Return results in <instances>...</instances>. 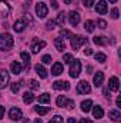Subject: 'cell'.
<instances>
[{
  "label": "cell",
  "instance_id": "bcb514c9",
  "mask_svg": "<svg viewBox=\"0 0 121 123\" xmlns=\"http://www.w3.org/2000/svg\"><path fill=\"white\" fill-rule=\"evenodd\" d=\"M3 116H4V107L0 106V119H3Z\"/></svg>",
  "mask_w": 121,
  "mask_h": 123
},
{
  "label": "cell",
  "instance_id": "f5cc1de1",
  "mask_svg": "<svg viewBox=\"0 0 121 123\" xmlns=\"http://www.w3.org/2000/svg\"><path fill=\"white\" fill-rule=\"evenodd\" d=\"M34 123H43V120H41V119H36V120H34Z\"/></svg>",
  "mask_w": 121,
  "mask_h": 123
},
{
  "label": "cell",
  "instance_id": "c3c4849f",
  "mask_svg": "<svg viewBox=\"0 0 121 123\" xmlns=\"http://www.w3.org/2000/svg\"><path fill=\"white\" fill-rule=\"evenodd\" d=\"M117 107H121V97H117Z\"/></svg>",
  "mask_w": 121,
  "mask_h": 123
},
{
  "label": "cell",
  "instance_id": "d6986e66",
  "mask_svg": "<svg viewBox=\"0 0 121 123\" xmlns=\"http://www.w3.org/2000/svg\"><path fill=\"white\" fill-rule=\"evenodd\" d=\"M91 107H93V102H91L90 99L81 102V110H83L84 113H88V112L91 110Z\"/></svg>",
  "mask_w": 121,
  "mask_h": 123
},
{
  "label": "cell",
  "instance_id": "5bb4252c",
  "mask_svg": "<svg viewBox=\"0 0 121 123\" xmlns=\"http://www.w3.org/2000/svg\"><path fill=\"white\" fill-rule=\"evenodd\" d=\"M61 73H63V63L56 62V63L53 64V67H51V74H53V76H59Z\"/></svg>",
  "mask_w": 121,
  "mask_h": 123
},
{
  "label": "cell",
  "instance_id": "7c38bea8",
  "mask_svg": "<svg viewBox=\"0 0 121 123\" xmlns=\"http://www.w3.org/2000/svg\"><path fill=\"white\" fill-rule=\"evenodd\" d=\"M53 89H56V90H61V89H64V90H70V83H68V82L57 80V82L53 83Z\"/></svg>",
  "mask_w": 121,
  "mask_h": 123
},
{
  "label": "cell",
  "instance_id": "7a4b0ae2",
  "mask_svg": "<svg viewBox=\"0 0 121 123\" xmlns=\"http://www.w3.org/2000/svg\"><path fill=\"white\" fill-rule=\"evenodd\" d=\"M80 72H81V62L78 60V59H77V60H73L70 63V70H68L70 76H71L73 79H76V77H78Z\"/></svg>",
  "mask_w": 121,
  "mask_h": 123
},
{
  "label": "cell",
  "instance_id": "d6a6232c",
  "mask_svg": "<svg viewBox=\"0 0 121 123\" xmlns=\"http://www.w3.org/2000/svg\"><path fill=\"white\" fill-rule=\"evenodd\" d=\"M22 20L26 23V26H27V25H31V23H33V16H31L30 13H26V14L23 16V19H22Z\"/></svg>",
  "mask_w": 121,
  "mask_h": 123
},
{
  "label": "cell",
  "instance_id": "1f68e13d",
  "mask_svg": "<svg viewBox=\"0 0 121 123\" xmlns=\"http://www.w3.org/2000/svg\"><path fill=\"white\" fill-rule=\"evenodd\" d=\"M60 36H61V39H63V37H67V39H70V40H71V37H73V33H71L70 30L61 29V30H60Z\"/></svg>",
  "mask_w": 121,
  "mask_h": 123
},
{
  "label": "cell",
  "instance_id": "9c48e42d",
  "mask_svg": "<svg viewBox=\"0 0 121 123\" xmlns=\"http://www.w3.org/2000/svg\"><path fill=\"white\" fill-rule=\"evenodd\" d=\"M9 117H10L11 120H20V119L23 117V113H22V110H20L19 107H11V109L9 110Z\"/></svg>",
  "mask_w": 121,
  "mask_h": 123
},
{
  "label": "cell",
  "instance_id": "816d5d0a",
  "mask_svg": "<svg viewBox=\"0 0 121 123\" xmlns=\"http://www.w3.org/2000/svg\"><path fill=\"white\" fill-rule=\"evenodd\" d=\"M73 1H74V0H64V3H66V4H71Z\"/></svg>",
  "mask_w": 121,
  "mask_h": 123
},
{
  "label": "cell",
  "instance_id": "3957f363",
  "mask_svg": "<svg viewBox=\"0 0 121 123\" xmlns=\"http://www.w3.org/2000/svg\"><path fill=\"white\" fill-rule=\"evenodd\" d=\"M88 40L86 39V37H83V36H73L71 37V47H73V50H78L83 44H86Z\"/></svg>",
  "mask_w": 121,
  "mask_h": 123
},
{
  "label": "cell",
  "instance_id": "8d00e7d4",
  "mask_svg": "<svg viewBox=\"0 0 121 123\" xmlns=\"http://www.w3.org/2000/svg\"><path fill=\"white\" fill-rule=\"evenodd\" d=\"M64 107H67V109H70V110H71V109H74V107H76V103H74V100H71V99H68Z\"/></svg>",
  "mask_w": 121,
  "mask_h": 123
},
{
  "label": "cell",
  "instance_id": "e0dca14e",
  "mask_svg": "<svg viewBox=\"0 0 121 123\" xmlns=\"http://www.w3.org/2000/svg\"><path fill=\"white\" fill-rule=\"evenodd\" d=\"M10 70H11V73H14V74H19V73H22V70H23V66H22L19 62H13V63L10 64Z\"/></svg>",
  "mask_w": 121,
  "mask_h": 123
},
{
  "label": "cell",
  "instance_id": "11a10c76",
  "mask_svg": "<svg viewBox=\"0 0 121 123\" xmlns=\"http://www.w3.org/2000/svg\"><path fill=\"white\" fill-rule=\"evenodd\" d=\"M26 123H27V122H26Z\"/></svg>",
  "mask_w": 121,
  "mask_h": 123
},
{
  "label": "cell",
  "instance_id": "f1b7e54d",
  "mask_svg": "<svg viewBox=\"0 0 121 123\" xmlns=\"http://www.w3.org/2000/svg\"><path fill=\"white\" fill-rule=\"evenodd\" d=\"M67 100H68V99H67L66 96H59V97H57V100H56V105H57L59 107H64V106H66V103H67Z\"/></svg>",
  "mask_w": 121,
  "mask_h": 123
},
{
  "label": "cell",
  "instance_id": "8992f818",
  "mask_svg": "<svg viewBox=\"0 0 121 123\" xmlns=\"http://www.w3.org/2000/svg\"><path fill=\"white\" fill-rule=\"evenodd\" d=\"M91 92V86L88 82L86 80H81L78 85H77V93L78 94H87V93Z\"/></svg>",
  "mask_w": 121,
  "mask_h": 123
},
{
  "label": "cell",
  "instance_id": "836d02e7",
  "mask_svg": "<svg viewBox=\"0 0 121 123\" xmlns=\"http://www.w3.org/2000/svg\"><path fill=\"white\" fill-rule=\"evenodd\" d=\"M29 87H30L31 90H37V89L40 87V85H38V82H37V80L31 79L30 82H29Z\"/></svg>",
  "mask_w": 121,
  "mask_h": 123
},
{
  "label": "cell",
  "instance_id": "e575fe53",
  "mask_svg": "<svg viewBox=\"0 0 121 123\" xmlns=\"http://www.w3.org/2000/svg\"><path fill=\"white\" fill-rule=\"evenodd\" d=\"M63 60H64V63H66V64H70V63L74 60V59H73V56H71L70 53H66V55L63 56Z\"/></svg>",
  "mask_w": 121,
  "mask_h": 123
},
{
  "label": "cell",
  "instance_id": "6da1fadb",
  "mask_svg": "<svg viewBox=\"0 0 121 123\" xmlns=\"http://www.w3.org/2000/svg\"><path fill=\"white\" fill-rule=\"evenodd\" d=\"M14 44L13 36L10 33H3L0 34V50H10Z\"/></svg>",
  "mask_w": 121,
  "mask_h": 123
},
{
  "label": "cell",
  "instance_id": "7dc6e473",
  "mask_svg": "<svg viewBox=\"0 0 121 123\" xmlns=\"http://www.w3.org/2000/svg\"><path fill=\"white\" fill-rule=\"evenodd\" d=\"M80 123H93L90 120V119H81V120H80Z\"/></svg>",
  "mask_w": 121,
  "mask_h": 123
},
{
  "label": "cell",
  "instance_id": "db71d44e",
  "mask_svg": "<svg viewBox=\"0 0 121 123\" xmlns=\"http://www.w3.org/2000/svg\"><path fill=\"white\" fill-rule=\"evenodd\" d=\"M110 3H117V0H108Z\"/></svg>",
  "mask_w": 121,
  "mask_h": 123
},
{
  "label": "cell",
  "instance_id": "681fc988",
  "mask_svg": "<svg viewBox=\"0 0 121 123\" xmlns=\"http://www.w3.org/2000/svg\"><path fill=\"white\" fill-rule=\"evenodd\" d=\"M30 4H31V1H30V0H27V1L24 3V9H29V6H30Z\"/></svg>",
  "mask_w": 121,
  "mask_h": 123
},
{
  "label": "cell",
  "instance_id": "52a82bcc",
  "mask_svg": "<svg viewBox=\"0 0 121 123\" xmlns=\"http://www.w3.org/2000/svg\"><path fill=\"white\" fill-rule=\"evenodd\" d=\"M9 82H10V76H9L7 70H3V69H0V89H4V87H7Z\"/></svg>",
  "mask_w": 121,
  "mask_h": 123
},
{
  "label": "cell",
  "instance_id": "8fae6325",
  "mask_svg": "<svg viewBox=\"0 0 121 123\" xmlns=\"http://www.w3.org/2000/svg\"><path fill=\"white\" fill-rule=\"evenodd\" d=\"M68 20H70L71 26H77L80 23V14H78V12H70L68 13Z\"/></svg>",
  "mask_w": 121,
  "mask_h": 123
},
{
  "label": "cell",
  "instance_id": "7402d4cb",
  "mask_svg": "<svg viewBox=\"0 0 121 123\" xmlns=\"http://www.w3.org/2000/svg\"><path fill=\"white\" fill-rule=\"evenodd\" d=\"M24 27H26V23H24L23 20H17V22L14 23V26H13L14 31H17V33H22V31L24 30Z\"/></svg>",
  "mask_w": 121,
  "mask_h": 123
},
{
  "label": "cell",
  "instance_id": "603a6c76",
  "mask_svg": "<svg viewBox=\"0 0 121 123\" xmlns=\"http://www.w3.org/2000/svg\"><path fill=\"white\" fill-rule=\"evenodd\" d=\"M50 94L49 93H43V94H40L38 96V102H40V105H49L50 103Z\"/></svg>",
  "mask_w": 121,
  "mask_h": 123
},
{
  "label": "cell",
  "instance_id": "f35d334b",
  "mask_svg": "<svg viewBox=\"0 0 121 123\" xmlns=\"http://www.w3.org/2000/svg\"><path fill=\"white\" fill-rule=\"evenodd\" d=\"M97 25H98V27H100V29H107V22H105V20H103V19H100V20L97 22Z\"/></svg>",
  "mask_w": 121,
  "mask_h": 123
},
{
  "label": "cell",
  "instance_id": "cb8c5ba5",
  "mask_svg": "<svg viewBox=\"0 0 121 123\" xmlns=\"http://www.w3.org/2000/svg\"><path fill=\"white\" fill-rule=\"evenodd\" d=\"M34 110H36L40 116H43V115H47V113L50 112V107H43L41 105H37V106H34Z\"/></svg>",
  "mask_w": 121,
  "mask_h": 123
},
{
  "label": "cell",
  "instance_id": "f6af8a7d",
  "mask_svg": "<svg viewBox=\"0 0 121 123\" xmlns=\"http://www.w3.org/2000/svg\"><path fill=\"white\" fill-rule=\"evenodd\" d=\"M84 55H86V56H91V55H93V49L86 47V49H84Z\"/></svg>",
  "mask_w": 121,
  "mask_h": 123
},
{
  "label": "cell",
  "instance_id": "277c9868",
  "mask_svg": "<svg viewBox=\"0 0 121 123\" xmlns=\"http://www.w3.org/2000/svg\"><path fill=\"white\" fill-rule=\"evenodd\" d=\"M43 47H46V42H44V40H38L37 37H34V39L31 40V52H33L34 55H37Z\"/></svg>",
  "mask_w": 121,
  "mask_h": 123
},
{
  "label": "cell",
  "instance_id": "4316f807",
  "mask_svg": "<svg viewBox=\"0 0 121 123\" xmlns=\"http://www.w3.org/2000/svg\"><path fill=\"white\" fill-rule=\"evenodd\" d=\"M33 100H34V94H33L31 92H26L24 94H23V102H24L26 105H30Z\"/></svg>",
  "mask_w": 121,
  "mask_h": 123
},
{
  "label": "cell",
  "instance_id": "d590c367",
  "mask_svg": "<svg viewBox=\"0 0 121 123\" xmlns=\"http://www.w3.org/2000/svg\"><path fill=\"white\" fill-rule=\"evenodd\" d=\"M19 90H20V83H19V82L11 83V92L13 93H19Z\"/></svg>",
  "mask_w": 121,
  "mask_h": 123
},
{
  "label": "cell",
  "instance_id": "5b68a950",
  "mask_svg": "<svg viewBox=\"0 0 121 123\" xmlns=\"http://www.w3.org/2000/svg\"><path fill=\"white\" fill-rule=\"evenodd\" d=\"M36 13H37V16H38L40 19H44V17L47 16V13H49V9H47V6H46L43 1H38V3L36 4Z\"/></svg>",
  "mask_w": 121,
  "mask_h": 123
},
{
  "label": "cell",
  "instance_id": "4fadbf2b",
  "mask_svg": "<svg viewBox=\"0 0 121 123\" xmlns=\"http://www.w3.org/2000/svg\"><path fill=\"white\" fill-rule=\"evenodd\" d=\"M93 82H94V85H95L97 87H100V86L103 85V82H104V73H103V72H97V73L94 74Z\"/></svg>",
  "mask_w": 121,
  "mask_h": 123
},
{
  "label": "cell",
  "instance_id": "7bdbcfd3",
  "mask_svg": "<svg viewBox=\"0 0 121 123\" xmlns=\"http://www.w3.org/2000/svg\"><path fill=\"white\" fill-rule=\"evenodd\" d=\"M111 17H113V19H118V9H117V7H114V9L111 10Z\"/></svg>",
  "mask_w": 121,
  "mask_h": 123
},
{
  "label": "cell",
  "instance_id": "484cf974",
  "mask_svg": "<svg viewBox=\"0 0 121 123\" xmlns=\"http://www.w3.org/2000/svg\"><path fill=\"white\" fill-rule=\"evenodd\" d=\"M9 12H10L9 6H7L4 1H0V14H1L3 17H6V16L9 14Z\"/></svg>",
  "mask_w": 121,
  "mask_h": 123
},
{
  "label": "cell",
  "instance_id": "4dcf8cb0",
  "mask_svg": "<svg viewBox=\"0 0 121 123\" xmlns=\"http://www.w3.org/2000/svg\"><path fill=\"white\" fill-rule=\"evenodd\" d=\"M94 57H95V60L98 62V63H105V60H107V56L104 53H95Z\"/></svg>",
  "mask_w": 121,
  "mask_h": 123
},
{
  "label": "cell",
  "instance_id": "d4e9b609",
  "mask_svg": "<svg viewBox=\"0 0 121 123\" xmlns=\"http://www.w3.org/2000/svg\"><path fill=\"white\" fill-rule=\"evenodd\" d=\"M56 25H59V26H64V23H66V14H64V12H60L59 14H57V17H56Z\"/></svg>",
  "mask_w": 121,
  "mask_h": 123
},
{
  "label": "cell",
  "instance_id": "f907efd6",
  "mask_svg": "<svg viewBox=\"0 0 121 123\" xmlns=\"http://www.w3.org/2000/svg\"><path fill=\"white\" fill-rule=\"evenodd\" d=\"M67 122H68V123H77V122H76V119H74V117H70V119H68Z\"/></svg>",
  "mask_w": 121,
  "mask_h": 123
},
{
  "label": "cell",
  "instance_id": "9a60e30c",
  "mask_svg": "<svg viewBox=\"0 0 121 123\" xmlns=\"http://www.w3.org/2000/svg\"><path fill=\"white\" fill-rule=\"evenodd\" d=\"M93 109V116L95 117V119H101L103 116H104V110H103V107L101 106H94V107H91Z\"/></svg>",
  "mask_w": 121,
  "mask_h": 123
},
{
  "label": "cell",
  "instance_id": "b9f144b4",
  "mask_svg": "<svg viewBox=\"0 0 121 123\" xmlns=\"http://www.w3.org/2000/svg\"><path fill=\"white\" fill-rule=\"evenodd\" d=\"M83 4L88 9V7H93V4H94V0H83Z\"/></svg>",
  "mask_w": 121,
  "mask_h": 123
},
{
  "label": "cell",
  "instance_id": "ab89813d",
  "mask_svg": "<svg viewBox=\"0 0 121 123\" xmlns=\"http://www.w3.org/2000/svg\"><path fill=\"white\" fill-rule=\"evenodd\" d=\"M54 26H56V22H54V20H49V22H47V25H46V27H47L49 30H53V29H54Z\"/></svg>",
  "mask_w": 121,
  "mask_h": 123
},
{
  "label": "cell",
  "instance_id": "44dd1931",
  "mask_svg": "<svg viewBox=\"0 0 121 123\" xmlns=\"http://www.w3.org/2000/svg\"><path fill=\"white\" fill-rule=\"evenodd\" d=\"M20 57H22V60L24 63L26 69H29V67H30V55H29L27 52H22V53H20Z\"/></svg>",
  "mask_w": 121,
  "mask_h": 123
},
{
  "label": "cell",
  "instance_id": "ba28073f",
  "mask_svg": "<svg viewBox=\"0 0 121 123\" xmlns=\"http://www.w3.org/2000/svg\"><path fill=\"white\" fill-rule=\"evenodd\" d=\"M118 89H120V80H118V77H116V76L110 77V80H108V90L118 92Z\"/></svg>",
  "mask_w": 121,
  "mask_h": 123
},
{
  "label": "cell",
  "instance_id": "ee69618b",
  "mask_svg": "<svg viewBox=\"0 0 121 123\" xmlns=\"http://www.w3.org/2000/svg\"><path fill=\"white\" fill-rule=\"evenodd\" d=\"M50 6H51L53 9H59V3H57V0H50Z\"/></svg>",
  "mask_w": 121,
  "mask_h": 123
},
{
  "label": "cell",
  "instance_id": "ffe728a7",
  "mask_svg": "<svg viewBox=\"0 0 121 123\" xmlns=\"http://www.w3.org/2000/svg\"><path fill=\"white\" fill-rule=\"evenodd\" d=\"M108 117H110L113 122H118V120L121 119L120 110H117V109H114V110H110V113H108Z\"/></svg>",
  "mask_w": 121,
  "mask_h": 123
},
{
  "label": "cell",
  "instance_id": "ac0fdd59",
  "mask_svg": "<svg viewBox=\"0 0 121 123\" xmlns=\"http://www.w3.org/2000/svg\"><path fill=\"white\" fill-rule=\"evenodd\" d=\"M34 69H36V73H37L41 79H46V77H47V70H46L41 64H36Z\"/></svg>",
  "mask_w": 121,
  "mask_h": 123
},
{
  "label": "cell",
  "instance_id": "f546056e",
  "mask_svg": "<svg viewBox=\"0 0 121 123\" xmlns=\"http://www.w3.org/2000/svg\"><path fill=\"white\" fill-rule=\"evenodd\" d=\"M93 42H94L97 46H104V44H105V40H104L103 36H95V37H93Z\"/></svg>",
  "mask_w": 121,
  "mask_h": 123
},
{
  "label": "cell",
  "instance_id": "74e56055",
  "mask_svg": "<svg viewBox=\"0 0 121 123\" xmlns=\"http://www.w3.org/2000/svg\"><path fill=\"white\" fill-rule=\"evenodd\" d=\"M49 123H63V117L59 116V115H56V116H54V117H53Z\"/></svg>",
  "mask_w": 121,
  "mask_h": 123
},
{
  "label": "cell",
  "instance_id": "2e32d148",
  "mask_svg": "<svg viewBox=\"0 0 121 123\" xmlns=\"http://www.w3.org/2000/svg\"><path fill=\"white\" fill-rule=\"evenodd\" d=\"M54 46H56V49H57L59 52H64V50H66V43H64V39H61V37L54 39Z\"/></svg>",
  "mask_w": 121,
  "mask_h": 123
},
{
  "label": "cell",
  "instance_id": "83f0119b",
  "mask_svg": "<svg viewBox=\"0 0 121 123\" xmlns=\"http://www.w3.org/2000/svg\"><path fill=\"white\" fill-rule=\"evenodd\" d=\"M84 29L88 31V33H93L94 29H95V23H94L93 20H87V22L84 23Z\"/></svg>",
  "mask_w": 121,
  "mask_h": 123
},
{
  "label": "cell",
  "instance_id": "60d3db41",
  "mask_svg": "<svg viewBox=\"0 0 121 123\" xmlns=\"http://www.w3.org/2000/svg\"><path fill=\"white\" fill-rule=\"evenodd\" d=\"M43 63H46V64H49V63H51V56L50 55H46V56H43V59H41Z\"/></svg>",
  "mask_w": 121,
  "mask_h": 123
},
{
  "label": "cell",
  "instance_id": "30bf717a",
  "mask_svg": "<svg viewBox=\"0 0 121 123\" xmlns=\"http://www.w3.org/2000/svg\"><path fill=\"white\" fill-rule=\"evenodd\" d=\"M95 12L98 14H105L108 12V6H107V1L105 0H100L97 4H95Z\"/></svg>",
  "mask_w": 121,
  "mask_h": 123
}]
</instances>
